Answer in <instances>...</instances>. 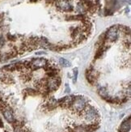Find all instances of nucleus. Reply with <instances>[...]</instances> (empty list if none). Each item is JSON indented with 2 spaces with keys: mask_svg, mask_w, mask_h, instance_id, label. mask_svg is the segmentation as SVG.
<instances>
[{
  "mask_svg": "<svg viewBox=\"0 0 131 132\" xmlns=\"http://www.w3.org/2000/svg\"><path fill=\"white\" fill-rule=\"evenodd\" d=\"M55 5L58 10L64 12H71L74 10V6L70 0H56Z\"/></svg>",
  "mask_w": 131,
  "mask_h": 132,
  "instance_id": "obj_1",
  "label": "nucleus"
},
{
  "mask_svg": "<svg viewBox=\"0 0 131 132\" xmlns=\"http://www.w3.org/2000/svg\"><path fill=\"white\" fill-rule=\"evenodd\" d=\"M130 130V118H128V120H125L121 123L120 127V130L119 132H129Z\"/></svg>",
  "mask_w": 131,
  "mask_h": 132,
  "instance_id": "obj_7",
  "label": "nucleus"
},
{
  "mask_svg": "<svg viewBox=\"0 0 131 132\" xmlns=\"http://www.w3.org/2000/svg\"><path fill=\"white\" fill-rule=\"evenodd\" d=\"M1 109L3 110V116H4L5 119L7 120L8 122L12 123L15 121L12 111H11L10 109L7 108V107H3V108L1 107Z\"/></svg>",
  "mask_w": 131,
  "mask_h": 132,
  "instance_id": "obj_6",
  "label": "nucleus"
},
{
  "mask_svg": "<svg viewBox=\"0 0 131 132\" xmlns=\"http://www.w3.org/2000/svg\"><path fill=\"white\" fill-rule=\"evenodd\" d=\"M66 93H70V87H69V88H68V87H66Z\"/></svg>",
  "mask_w": 131,
  "mask_h": 132,
  "instance_id": "obj_11",
  "label": "nucleus"
},
{
  "mask_svg": "<svg viewBox=\"0 0 131 132\" xmlns=\"http://www.w3.org/2000/svg\"><path fill=\"white\" fill-rule=\"evenodd\" d=\"M59 62H60V64H61L62 67H71V63L69 62V61H67V60L65 59H59Z\"/></svg>",
  "mask_w": 131,
  "mask_h": 132,
  "instance_id": "obj_9",
  "label": "nucleus"
},
{
  "mask_svg": "<svg viewBox=\"0 0 131 132\" xmlns=\"http://www.w3.org/2000/svg\"><path fill=\"white\" fill-rule=\"evenodd\" d=\"M74 110H75L76 111H81L84 110L87 106V102L83 96H76L75 100H74L72 105H71Z\"/></svg>",
  "mask_w": 131,
  "mask_h": 132,
  "instance_id": "obj_2",
  "label": "nucleus"
},
{
  "mask_svg": "<svg viewBox=\"0 0 131 132\" xmlns=\"http://www.w3.org/2000/svg\"><path fill=\"white\" fill-rule=\"evenodd\" d=\"M84 118L88 122L95 121L96 119L99 118V113L97 112V110H96L95 108L90 107L87 110L86 113H85V116H84Z\"/></svg>",
  "mask_w": 131,
  "mask_h": 132,
  "instance_id": "obj_4",
  "label": "nucleus"
},
{
  "mask_svg": "<svg viewBox=\"0 0 131 132\" xmlns=\"http://www.w3.org/2000/svg\"><path fill=\"white\" fill-rule=\"evenodd\" d=\"M6 132H7V131H6Z\"/></svg>",
  "mask_w": 131,
  "mask_h": 132,
  "instance_id": "obj_13",
  "label": "nucleus"
},
{
  "mask_svg": "<svg viewBox=\"0 0 131 132\" xmlns=\"http://www.w3.org/2000/svg\"><path fill=\"white\" fill-rule=\"evenodd\" d=\"M77 76H78V69L75 68V69H74V82L76 81Z\"/></svg>",
  "mask_w": 131,
  "mask_h": 132,
  "instance_id": "obj_10",
  "label": "nucleus"
},
{
  "mask_svg": "<svg viewBox=\"0 0 131 132\" xmlns=\"http://www.w3.org/2000/svg\"><path fill=\"white\" fill-rule=\"evenodd\" d=\"M98 93L100 94V96L103 97L104 99H106L109 95H108V92H107V89L104 88V87H100L99 89H98Z\"/></svg>",
  "mask_w": 131,
  "mask_h": 132,
  "instance_id": "obj_8",
  "label": "nucleus"
},
{
  "mask_svg": "<svg viewBox=\"0 0 131 132\" xmlns=\"http://www.w3.org/2000/svg\"><path fill=\"white\" fill-rule=\"evenodd\" d=\"M48 63L49 62L44 59H35L32 60L31 65L34 69H37V68L45 67Z\"/></svg>",
  "mask_w": 131,
  "mask_h": 132,
  "instance_id": "obj_5",
  "label": "nucleus"
},
{
  "mask_svg": "<svg viewBox=\"0 0 131 132\" xmlns=\"http://www.w3.org/2000/svg\"><path fill=\"white\" fill-rule=\"evenodd\" d=\"M31 2H32V3H36V2H37L38 0H30Z\"/></svg>",
  "mask_w": 131,
  "mask_h": 132,
  "instance_id": "obj_12",
  "label": "nucleus"
},
{
  "mask_svg": "<svg viewBox=\"0 0 131 132\" xmlns=\"http://www.w3.org/2000/svg\"><path fill=\"white\" fill-rule=\"evenodd\" d=\"M118 30L119 28L118 26H112L111 27L109 30H108L105 33L106 39L109 40L110 42H115L118 38Z\"/></svg>",
  "mask_w": 131,
  "mask_h": 132,
  "instance_id": "obj_3",
  "label": "nucleus"
}]
</instances>
